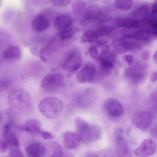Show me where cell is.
<instances>
[{
  "label": "cell",
  "instance_id": "d6986e66",
  "mask_svg": "<svg viewBox=\"0 0 157 157\" xmlns=\"http://www.w3.org/2000/svg\"><path fill=\"white\" fill-rule=\"evenodd\" d=\"M116 154L119 157L130 156V149L125 139L122 137L116 141Z\"/></svg>",
  "mask_w": 157,
  "mask_h": 157
},
{
  "label": "cell",
  "instance_id": "ab89813d",
  "mask_svg": "<svg viewBox=\"0 0 157 157\" xmlns=\"http://www.w3.org/2000/svg\"><path fill=\"white\" fill-rule=\"evenodd\" d=\"M151 96L153 102L157 104V91L153 92L151 94Z\"/></svg>",
  "mask_w": 157,
  "mask_h": 157
},
{
  "label": "cell",
  "instance_id": "f1b7e54d",
  "mask_svg": "<svg viewBox=\"0 0 157 157\" xmlns=\"http://www.w3.org/2000/svg\"><path fill=\"white\" fill-rule=\"evenodd\" d=\"M126 43L127 51H137L142 49L141 44L136 41H126Z\"/></svg>",
  "mask_w": 157,
  "mask_h": 157
},
{
  "label": "cell",
  "instance_id": "ee69618b",
  "mask_svg": "<svg viewBox=\"0 0 157 157\" xmlns=\"http://www.w3.org/2000/svg\"><path fill=\"white\" fill-rule=\"evenodd\" d=\"M153 60L157 64V50L154 54V56H153Z\"/></svg>",
  "mask_w": 157,
  "mask_h": 157
},
{
  "label": "cell",
  "instance_id": "f6af8a7d",
  "mask_svg": "<svg viewBox=\"0 0 157 157\" xmlns=\"http://www.w3.org/2000/svg\"><path fill=\"white\" fill-rule=\"evenodd\" d=\"M3 120V115L2 113H0V124L2 122Z\"/></svg>",
  "mask_w": 157,
  "mask_h": 157
},
{
  "label": "cell",
  "instance_id": "7c38bea8",
  "mask_svg": "<svg viewBox=\"0 0 157 157\" xmlns=\"http://www.w3.org/2000/svg\"><path fill=\"white\" fill-rule=\"evenodd\" d=\"M103 106L107 113L111 116L119 117L123 114L124 109L122 106L115 99L107 100L104 102Z\"/></svg>",
  "mask_w": 157,
  "mask_h": 157
},
{
  "label": "cell",
  "instance_id": "ffe728a7",
  "mask_svg": "<svg viewBox=\"0 0 157 157\" xmlns=\"http://www.w3.org/2000/svg\"><path fill=\"white\" fill-rule=\"evenodd\" d=\"M90 89L85 90L78 97V103L80 106H89L93 100L94 93Z\"/></svg>",
  "mask_w": 157,
  "mask_h": 157
},
{
  "label": "cell",
  "instance_id": "7bdbcfd3",
  "mask_svg": "<svg viewBox=\"0 0 157 157\" xmlns=\"http://www.w3.org/2000/svg\"><path fill=\"white\" fill-rule=\"evenodd\" d=\"M31 52L33 54L35 55H37L38 54V51L37 49L36 48H34L32 49Z\"/></svg>",
  "mask_w": 157,
  "mask_h": 157
},
{
  "label": "cell",
  "instance_id": "836d02e7",
  "mask_svg": "<svg viewBox=\"0 0 157 157\" xmlns=\"http://www.w3.org/2000/svg\"><path fill=\"white\" fill-rule=\"evenodd\" d=\"M123 130L122 128L119 127L115 129L114 133V137L116 141L123 137Z\"/></svg>",
  "mask_w": 157,
  "mask_h": 157
},
{
  "label": "cell",
  "instance_id": "e575fe53",
  "mask_svg": "<svg viewBox=\"0 0 157 157\" xmlns=\"http://www.w3.org/2000/svg\"><path fill=\"white\" fill-rule=\"evenodd\" d=\"M39 135H40L41 137H42L43 139H45V140L53 139V138H54L53 135H52V134H51L50 133L46 131H43V130H41V131Z\"/></svg>",
  "mask_w": 157,
  "mask_h": 157
},
{
  "label": "cell",
  "instance_id": "4316f807",
  "mask_svg": "<svg viewBox=\"0 0 157 157\" xmlns=\"http://www.w3.org/2000/svg\"><path fill=\"white\" fill-rule=\"evenodd\" d=\"M49 152H50L51 157H62L63 156V152L61 147L58 144L55 143H52L49 145Z\"/></svg>",
  "mask_w": 157,
  "mask_h": 157
},
{
  "label": "cell",
  "instance_id": "2e32d148",
  "mask_svg": "<svg viewBox=\"0 0 157 157\" xmlns=\"http://www.w3.org/2000/svg\"><path fill=\"white\" fill-rule=\"evenodd\" d=\"M22 51L19 46L16 45H11L4 50L2 57L5 60L15 61L20 60L22 57Z\"/></svg>",
  "mask_w": 157,
  "mask_h": 157
},
{
  "label": "cell",
  "instance_id": "8fae6325",
  "mask_svg": "<svg viewBox=\"0 0 157 157\" xmlns=\"http://www.w3.org/2000/svg\"><path fill=\"white\" fill-rule=\"evenodd\" d=\"M156 144L152 139L144 140L139 147L135 149L134 154L136 156L145 157L151 156L156 153Z\"/></svg>",
  "mask_w": 157,
  "mask_h": 157
},
{
  "label": "cell",
  "instance_id": "3957f363",
  "mask_svg": "<svg viewBox=\"0 0 157 157\" xmlns=\"http://www.w3.org/2000/svg\"><path fill=\"white\" fill-rule=\"evenodd\" d=\"M8 98L10 105L18 111H27L31 106L29 95L24 89H14L11 90L8 94Z\"/></svg>",
  "mask_w": 157,
  "mask_h": 157
},
{
  "label": "cell",
  "instance_id": "e0dca14e",
  "mask_svg": "<svg viewBox=\"0 0 157 157\" xmlns=\"http://www.w3.org/2000/svg\"><path fill=\"white\" fill-rule=\"evenodd\" d=\"M17 129L34 135H39L41 131L40 122L35 119L28 120L23 125L17 126Z\"/></svg>",
  "mask_w": 157,
  "mask_h": 157
},
{
  "label": "cell",
  "instance_id": "277c9868",
  "mask_svg": "<svg viewBox=\"0 0 157 157\" xmlns=\"http://www.w3.org/2000/svg\"><path fill=\"white\" fill-rule=\"evenodd\" d=\"M147 70V65L143 63L136 64L125 70L124 77L129 83L133 84H139L146 78Z\"/></svg>",
  "mask_w": 157,
  "mask_h": 157
},
{
  "label": "cell",
  "instance_id": "484cf974",
  "mask_svg": "<svg viewBox=\"0 0 157 157\" xmlns=\"http://www.w3.org/2000/svg\"><path fill=\"white\" fill-rule=\"evenodd\" d=\"M75 30L72 27L65 30L58 31L57 37L60 40L65 41L72 38L75 35Z\"/></svg>",
  "mask_w": 157,
  "mask_h": 157
},
{
  "label": "cell",
  "instance_id": "9c48e42d",
  "mask_svg": "<svg viewBox=\"0 0 157 157\" xmlns=\"http://www.w3.org/2000/svg\"><path fill=\"white\" fill-rule=\"evenodd\" d=\"M3 140L0 145V153H4L10 147H19L18 138L12 131L11 126L7 124L3 129Z\"/></svg>",
  "mask_w": 157,
  "mask_h": 157
},
{
  "label": "cell",
  "instance_id": "8d00e7d4",
  "mask_svg": "<svg viewBox=\"0 0 157 157\" xmlns=\"http://www.w3.org/2000/svg\"><path fill=\"white\" fill-rule=\"evenodd\" d=\"M125 61L129 65H132L134 62V58L131 54H126L124 56Z\"/></svg>",
  "mask_w": 157,
  "mask_h": 157
},
{
  "label": "cell",
  "instance_id": "4dcf8cb0",
  "mask_svg": "<svg viewBox=\"0 0 157 157\" xmlns=\"http://www.w3.org/2000/svg\"><path fill=\"white\" fill-rule=\"evenodd\" d=\"M8 156L12 157H24L23 152L19 147H13L9 148Z\"/></svg>",
  "mask_w": 157,
  "mask_h": 157
},
{
  "label": "cell",
  "instance_id": "1f68e13d",
  "mask_svg": "<svg viewBox=\"0 0 157 157\" xmlns=\"http://www.w3.org/2000/svg\"><path fill=\"white\" fill-rule=\"evenodd\" d=\"M99 62L100 63L101 68L105 71L111 69L113 66V62L105 58L101 57Z\"/></svg>",
  "mask_w": 157,
  "mask_h": 157
},
{
  "label": "cell",
  "instance_id": "52a82bcc",
  "mask_svg": "<svg viewBox=\"0 0 157 157\" xmlns=\"http://www.w3.org/2000/svg\"><path fill=\"white\" fill-rule=\"evenodd\" d=\"M84 18L87 22L103 23L108 19L106 12L97 5L90 6L88 7L84 15Z\"/></svg>",
  "mask_w": 157,
  "mask_h": 157
},
{
  "label": "cell",
  "instance_id": "5bb4252c",
  "mask_svg": "<svg viewBox=\"0 0 157 157\" xmlns=\"http://www.w3.org/2000/svg\"><path fill=\"white\" fill-rule=\"evenodd\" d=\"M73 20L71 16L67 14L58 15L55 18L54 26L58 31L65 30L72 27Z\"/></svg>",
  "mask_w": 157,
  "mask_h": 157
},
{
  "label": "cell",
  "instance_id": "30bf717a",
  "mask_svg": "<svg viewBox=\"0 0 157 157\" xmlns=\"http://www.w3.org/2000/svg\"><path fill=\"white\" fill-rule=\"evenodd\" d=\"M96 71L95 65L91 62L87 63L77 73V80L81 84L90 83L95 78Z\"/></svg>",
  "mask_w": 157,
  "mask_h": 157
},
{
  "label": "cell",
  "instance_id": "4fadbf2b",
  "mask_svg": "<svg viewBox=\"0 0 157 157\" xmlns=\"http://www.w3.org/2000/svg\"><path fill=\"white\" fill-rule=\"evenodd\" d=\"M50 26L48 18L44 14H40L37 15L33 19L32 23V29L38 33L45 31Z\"/></svg>",
  "mask_w": 157,
  "mask_h": 157
},
{
  "label": "cell",
  "instance_id": "5b68a950",
  "mask_svg": "<svg viewBox=\"0 0 157 157\" xmlns=\"http://www.w3.org/2000/svg\"><path fill=\"white\" fill-rule=\"evenodd\" d=\"M82 64L81 53L78 49H72L66 54L63 63V68L67 73H72L78 71Z\"/></svg>",
  "mask_w": 157,
  "mask_h": 157
},
{
  "label": "cell",
  "instance_id": "d6a6232c",
  "mask_svg": "<svg viewBox=\"0 0 157 157\" xmlns=\"http://www.w3.org/2000/svg\"><path fill=\"white\" fill-rule=\"evenodd\" d=\"M51 1L54 5L61 6V7L66 6L71 2V0H51Z\"/></svg>",
  "mask_w": 157,
  "mask_h": 157
},
{
  "label": "cell",
  "instance_id": "74e56055",
  "mask_svg": "<svg viewBox=\"0 0 157 157\" xmlns=\"http://www.w3.org/2000/svg\"><path fill=\"white\" fill-rule=\"evenodd\" d=\"M141 58L144 61H147L149 59L150 56V53L148 51L144 50L141 53Z\"/></svg>",
  "mask_w": 157,
  "mask_h": 157
},
{
  "label": "cell",
  "instance_id": "7402d4cb",
  "mask_svg": "<svg viewBox=\"0 0 157 157\" xmlns=\"http://www.w3.org/2000/svg\"><path fill=\"white\" fill-rule=\"evenodd\" d=\"M126 41L124 38L119 39L113 41L114 51L116 54H121L127 51Z\"/></svg>",
  "mask_w": 157,
  "mask_h": 157
},
{
  "label": "cell",
  "instance_id": "bcb514c9",
  "mask_svg": "<svg viewBox=\"0 0 157 157\" xmlns=\"http://www.w3.org/2000/svg\"><path fill=\"white\" fill-rule=\"evenodd\" d=\"M2 140H1V138H0V145H1V143H2Z\"/></svg>",
  "mask_w": 157,
  "mask_h": 157
},
{
  "label": "cell",
  "instance_id": "6da1fadb",
  "mask_svg": "<svg viewBox=\"0 0 157 157\" xmlns=\"http://www.w3.org/2000/svg\"><path fill=\"white\" fill-rule=\"evenodd\" d=\"M75 124L77 134L80 142L89 143L100 139L101 130L98 125H90L80 117L75 119Z\"/></svg>",
  "mask_w": 157,
  "mask_h": 157
},
{
  "label": "cell",
  "instance_id": "83f0119b",
  "mask_svg": "<svg viewBox=\"0 0 157 157\" xmlns=\"http://www.w3.org/2000/svg\"><path fill=\"white\" fill-rule=\"evenodd\" d=\"M114 28L113 27L109 26H101L95 29V31L98 37H104L108 36L109 34H111L114 31Z\"/></svg>",
  "mask_w": 157,
  "mask_h": 157
},
{
  "label": "cell",
  "instance_id": "7a4b0ae2",
  "mask_svg": "<svg viewBox=\"0 0 157 157\" xmlns=\"http://www.w3.org/2000/svg\"><path fill=\"white\" fill-rule=\"evenodd\" d=\"M63 108L62 101L53 97L42 100L39 105V109L41 114L50 119L58 118L62 112Z\"/></svg>",
  "mask_w": 157,
  "mask_h": 157
},
{
  "label": "cell",
  "instance_id": "603a6c76",
  "mask_svg": "<svg viewBox=\"0 0 157 157\" xmlns=\"http://www.w3.org/2000/svg\"><path fill=\"white\" fill-rule=\"evenodd\" d=\"M138 24V20L136 18H123L120 19L117 22V25L120 27H125L129 29L136 27Z\"/></svg>",
  "mask_w": 157,
  "mask_h": 157
},
{
  "label": "cell",
  "instance_id": "f546056e",
  "mask_svg": "<svg viewBox=\"0 0 157 157\" xmlns=\"http://www.w3.org/2000/svg\"><path fill=\"white\" fill-rule=\"evenodd\" d=\"M89 53L91 58L98 61H99L101 58L98 47L96 45H92L90 47L89 49Z\"/></svg>",
  "mask_w": 157,
  "mask_h": 157
},
{
  "label": "cell",
  "instance_id": "b9f144b4",
  "mask_svg": "<svg viewBox=\"0 0 157 157\" xmlns=\"http://www.w3.org/2000/svg\"><path fill=\"white\" fill-rule=\"evenodd\" d=\"M152 12L153 14H155L157 13V2L154 5Z\"/></svg>",
  "mask_w": 157,
  "mask_h": 157
},
{
  "label": "cell",
  "instance_id": "ba28073f",
  "mask_svg": "<svg viewBox=\"0 0 157 157\" xmlns=\"http://www.w3.org/2000/svg\"><path fill=\"white\" fill-rule=\"evenodd\" d=\"M132 120L136 127L142 131H146L153 122V115L149 112L139 111L135 112Z\"/></svg>",
  "mask_w": 157,
  "mask_h": 157
},
{
  "label": "cell",
  "instance_id": "60d3db41",
  "mask_svg": "<svg viewBox=\"0 0 157 157\" xmlns=\"http://www.w3.org/2000/svg\"><path fill=\"white\" fill-rule=\"evenodd\" d=\"M153 34L157 35V22H154L152 26Z\"/></svg>",
  "mask_w": 157,
  "mask_h": 157
},
{
  "label": "cell",
  "instance_id": "cb8c5ba5",
  "mask_svg": "<svg viewBox=\"0 0 157 157\" xmlns=\"http://www.w3.org/2000/svg\"><path fill=\"white\" fill-rule=\"evenodd\" d=\"M115 6L122 11L130 10L133 5V0H115Z\"/></svg>",
  "mask_w": 157,
  "mask_h": 157
},
{
  "label": "cell",
  "instance_id": "44dd1931",
  "mask_svg": "<svg viewBox=\"0 0 157 157\" xmlns=\"http://www.w3.org/2000/svg\"><path fill=\"white\" fill-rule=\"evenodd\" d=\"M98 36L94 30H86L81 37V42L83 43H96L98 40Z\"/></svg>",
  "mask_w": 157,
  "mask_h": 157
},
{
  "label": "cell",
  "instance_id": "d4e9b609",
  "mask_svg": "<svg viewBox=\"0 0 157 157\" xmlns=\"http://www.w3.org/2000/svg\"><path fill=\"white\" fill-rule=\"evenodd\" d=\"M149 12V6L147 4L144 5L133 11L132 13L133 16L135 18H141L148 15Z\"/></svg>",
  "mask_w": 157,
  "mask_h": 157
},
{
  "label": "cell",
  "instance_id": "f35d334b",
  "mask_svg": "<svg viewBox=\"0 0 157 157\" xmlns=\"http://www.w3.org/2000/svg\"><path fill=\"white\" fill-rule=\"evenodd\" d=\"M150 80L153 83L156 82L157 81V72L153 73L150 76Z\"/></svg>",
  "mask_w": 157,
  "mask_h": 157
},
{
  "label": "cell",
  "instance_id": "d590c367",
  "mask_svg": "<svg viewBox=\"0 0 157 157\" xmlns=\"http://www.w3.org/2000/svg\"><path fill=\"white\" fill-rule=\"evenodd\" d=\"M10 82L8 80H2L0 81V90L6 89L9 86Z\"/></svg>",
  "mask_w": 157,
  "mask_h": 157
},
{
  "label": "cell",
  "instance_id": "ac0fdd59",
  "mask_svg": "<svg viewBox=\"0 0 157 157\" xmlns=\"http://www.w3.org/2000/svg\"><path fill=\"white\" fill-rule=\"evenodd\" d=\"M77 134L72 132L67 131L63 135V144L68 149H74L78 147L80 142Z\"/></svg>",
  "mask_w": 157,
  "mask_h": 157
},
{
  "label": "cell",
  "instance_id": "8992f818",
  "mask_svg": "<svg viewBox=\"0 0 157 157\" xmlns=\"http://www.w3.org/2000/svg\"><path fill=\"white\" fill-rule=\"evenodd\" d=\"M41 84L42 88L47 92H57L63 87L64 77L59 73L48 74L43 77Z\"/></svg>",
  "mask_w": 157,
  "mask_h": 157
},
{
  "label": "cell",
  "instance_id": "9a60e30c",
  "mask_svg": "<svg viewBox=\"0 0 157 157\" xmlns=\"http://www.w3.org/2000/svg\"><path fill=\"white\" fill-rule=\"evenodd\" d=\"M47 152L45 146L40 143H32L26 148L27 155L29 157L43 156Z\"/></svg>",
  "mask_w": 157,
  "mask_h": 157
}]
</instances>
